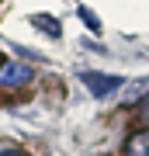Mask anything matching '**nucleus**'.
Returning <instances> with one entry per match:
<instances>
[{"label":"nucleus","mask_w":149,"mask_h":156,"mask_svg":"<svg viewBox=\"0 0 149 156\" xmlns=\"http://www.w3.org/2000/svg\"><path fill=\"white\" fill-rule=\"evenodd\" d=\"M125 94L118 97L122 104H132V101H146L149 97V80H132V83H122Z\"/></svg>","instance_id":"obj_4"},{"label":"nucleus","mask_w":149,"mask_h":156,"mask_svg":"<svg viewBox=\"0 0 149 156\" xmlns=\"http://www.w3.org/2000/svg\"><path fill=\"white\" fill-rule=\"evenodd\" d=\"M35 80V69L28 62H0V87H24Z\"/></svg>","instance_id":"obj_1"},{"label":"nucleus","mask_w":149,"mask_h":156,"mask_svg":"<svg viewBox=\"0 0 149 156\" xmlns=\"http://www.w3.org/2000/svg\"><path fill=\"white\" fill-rule=\"evenodd\" d=\"M125 156H149V128H139V132L128 135Z\"/></svg>","instance_id":"obj_3"},{"label":"nucleus","mask_w":149,"mask_h":156,"mask_svg":"<svg viewBox=\"0 0 149 156\" xmlns=\"http://www.w3.org/2000/svg\"><path fill=\"white\" fill-rule=\"evenodd\" d=\"M31 24H35V28H42L45 35H49V38H55V35H62L59 21H55V17H49V14H35V17H31Z\"/></svg>","instance_id":"obj_5"},{"label":"nucleus","mask_w":149,"mask_h":156,"mask_svg":"<svg viewBox=\"0 0 149 156\" xmlns=\"http://www.w3.org/2000/svg\"><path fill=\"white\" fill-rule=\"evenodd\" d=\"M80 80L90 87V94H94V97H108V94H115V90L122 87V80H118V76H104V73H90V69H83Z\"/></svg>","instance_id":"obj_2"},{"label":"nucleus","mask_w":149,"mask_h":156,"mask_svg":"<svg viewBox=\"0 0 149 156\" xmlns=\"http://www.w3.org/2000/svg\"><path fill=\"white\" fill-rule=\"evenodd\" d=\"M0 156H28V153L17 149V146H0Z\"/></svg>","instance_id":"obj_7"},{"label":"nucleus","mask_w":149,"mask_h":156,"mask_svg":"<svg viewBox=\"0 0 149 156\" xmlns=\"http://www.w3.org/2000/svg\"><path fill=\"white\" fill-rule=\"evenodd\" d=\"M80 17H83V21H87V24H90L94 31H101V21H97V17H94V14L87 11V7H80Z\"/></svg>","instance_id":"obj_6"},{"label":"nucleus","mask_w":149,"mask_h":156,"mask_svg":"<svg viewBox=\"0 0 149 156\" xmlns=\"http://www.w3.org/2000/svg\"><path fill=\"white\" fill-rule=\"evenodd\" d=\"M142 118H146V122H149V97L142 101Z\"/></svg>","instance_id":"obj_8"}]
</instances>
